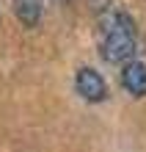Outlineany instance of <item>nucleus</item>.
<instances>
[{
	"instance_id": "nucleus-1",
	"label": "nucleus",
	"mask_w": 146,
	"mask_h": 152,
	"mask_svg": "<svg viewBox=\"0 0 146 152\" xmlns=\"http://www.w3.org/2000/svg\"><path fill=\"white\" fill-rule=\"evenodd\" d=\"M99 56L108 64H130L138 50V28L124 8H105L97 22Z\"/></svg>"
},
{
	"instance_id": "nucleus-3",
	"label": "nucleus",
	"mask_w": 146,
	"mask_h": 152,
	"mask_svg": "<svg viewBox=\"0 0 146 152\" xmlns=\"http://www.w3.org/2000/svg\"><path fill=\"white\" fill-rule=\"evenodd\" d=\"M121 88L132 97H146V66L141 61H130L121 69Z\"/></svg>"
},
{
	"instance_id": "nucleus-4",
	"label": "nucleus",
	"mask_w": 146,
	"mask_h": 152,
	"mask_svg": "<svg viewBox=\"0 0 146 152\" xmlns=\"http://www.w3.org/2000/svg\"><path fill=\"white\" fill-rule=\"evenodd\" d=\"M14 11L25 28H36L41 20V0H14Z\"/></svg>"
},
{
	"instance_id": "nucleus-2",
	"label": "nucleus",
	"mask_w": 146,
	"mask_h": 152,
	"mask_svg": "<svg viewBox=\"0 0 146 152\" xmlns=\"http://www.w3.org/2000/svg\"><path fill=\"white\" fill-rule=\"evenodd\" d=\"M75 88H77V94L83 97L86 102H102L105 97H108V86H105L102 75H99L97 69H91V66L77 69V75H75Z\"/></svg>"
}]
</instances>
